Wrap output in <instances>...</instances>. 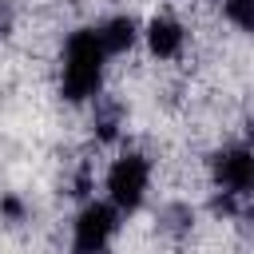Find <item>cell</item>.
Wrapping results in <instances>:
<instances>
[{"mask_svg": "<svg viewBox=\"0 0 254 254\" xmlns=\"http://www.w3.org/2000/svg\"><path fill=\"white\" fill-rule=\"evenodd\" d=\"M155 179H159V163L155 155H147L143 147H131V143H119L107 159H103V171H99V190L103 198L123 214H139L151 194H155Z\"/></svg>", "mask_w": 254, "mask_h": 254, "instance_id": "cell-1", "label": "cell"}, {"mask_svg": "<svg viewBox=\"0 0 254 254\" xmlns=\"http://www.w3.org/2000/svg\"><path fill=\"white\" fill-rule=\"evenodd\" d=\"M123 222L127 218L103 194L83 198L67 222V254H111L123 234Z\"/></svg>", "mask_w": 254, "mask_h": 254, "instance_id": "cell-2", "label": "cell"}, {"mask_svg": "<svg viewBox=\"0 0 254 254\" xmlns=\"http://www.w3.org/2000/svg\"><path fill=\"white\" fill-rule=\"evenodd\" d=\"M139 52L159 64V67H175L187 60L190 52V24L175 12V8H159L151 16H143V28H139Z\"/></svg>", "mask_w": 254, "mask_h": 254, "instance_id": "cell-3", "label": "cell"}, {"mask_svg": "<svg viewBox=\"0 0 254 254\" xmlns=\"http://www.w3.org/2000/svg\"><path fill=\"white\" fill-rule=\"evenodd\" d=\"M139 28H143V20L131 12H107V16L91 20V32H95L99 48L107 52V60H123V56L139 52Z\"/></svg>", "mask_w": 254, "mask_h": 254, "instance_id": "cell-4", "label": "cell"}, {"mask_svg": "<svg viewBox=\"0 0 254 254\" xmlns=\"http://www.w3.org/2000/svg\"><path fill=\"white\" fill-rule=\"evenodd\" d=\"M218 20L234 36L254 40V0H218Z\"/></svg>", "mask_w": 254, "mask_h": 254, "instance_id": "cell-5", "label": "cell"}, {"mask_svg": "<svg viewBox=\"0 0 254 254\" xmlns=\"http://www.w3.org/2000/svg\"><path fill=\"white\" fill-rule=\"evenodd\" d=\"M175 4H183V0H163V8H175Z\"/></svg>", "mask_w": 254, "mask_h": 254, "instance_id": "cell-6", "label": "cell"}]
</instances>
